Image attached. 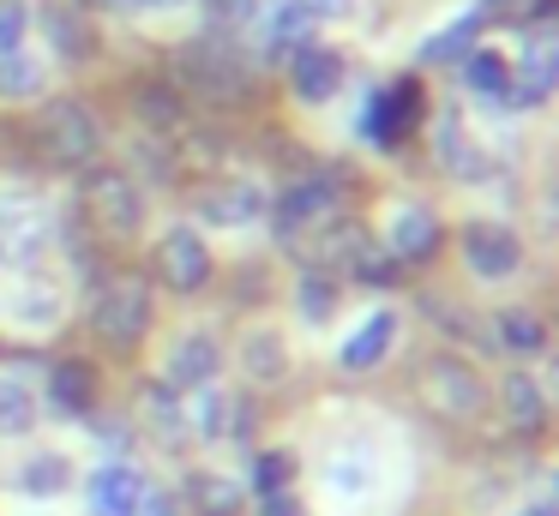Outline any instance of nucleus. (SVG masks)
<instances>
[{
	"label": "nucleus",
	"instance_id": "obj_19",
	"mask_svg": "<svg viewBox=\"0 0 559 516\" xmlns=\"http://www.w3.org/2000/svg\"><path fill=\"white\" fill-rule=\"evenodd\" d=\"M439 163H445L457 180H481L487 175V163H481V151H475V139L463 132L457 108H445V115H439Z\"/></svg>",
	"mask_w": 559,
	"mask_h": 516
},
{
	"label": "nucleus",
	"instance_id": "obj_30",
	"mask_svg": "<svg viewBox=\"0 0 559 516\" xmlns=\"http://www.w3.org/2000/svg\"><path fill=\"white\" fill-rule=\"evenodd\" d=\"M43 19H49V31H55V48H61V55L85 60L91 48H97V43H91V31H85V24H79V19H73V12H67V7H49V12H43Z\"/></svg>",
	"mask_w": 559,
	"mask_h": 516
},
{
	"label": "nucleus",
	"instance_id": "obj_1",
	"mask_svg": "<svg viewBox=\"0 0 559 516\" xmlns=\"http://www.w3.org/2000/svg\"><path fill=\"white\" fill-rule=\"evenodd\" d=\"M415 391H421L427 415L445 420V427L475 420V415H481V403H487L475 367H469V360H457V355H427L421 367H415Z\"/></svg>",
	"mask_w": 559,
	"mask_h": 516
},
{
	"label": "nucleus",
	"instance_id": "obj_25",
	"mask_svg": "<svg viewBox=\"0 0 559 516\" xmlns=\"http://www.w3.org/2000/svg\"><path fill=\"white\" fill-rule=\"evenodd\" d=\"M241 367L253 372L259 384H277L283 379V343L271 331H253V336H247V348H241Z\"/></svg>",
	"mask_w": 559,
	"mask_h": 516
},
{
	"label": "nucleus",
	"instance_id": "obj_6",
	"mask_svg": "<svg viewBox=\"0 0 559 516\" xmlns=\"http://www.w3.org/2000/svg\"><path fill=\"white\" fill-rule=\"evenodd\" d=\"M361 247H367V228L355 223V216H343V211L283 240V252H289L301 271H313V276H325V271H337V264H349Z\"/></svg>",
	"mask_w": 559,
	"mask_h": 516
},
{
	"label": "nucleus",
	"instance_id": "obj_34",
	"mask_svg": "<svg viewBox=\"0 0 559 516\" xmlns=\"http://www.w3.org/2000/svg\"><path fill=\"white\" fill-rule=\"evenodd\" d=\"M31 31V12L25 0H0V55H19V43H25Z\"/></svg>",
	"mask_w": 559,
	"mask_h": 516
},
{
	"label": "nucleus",
	"instance_id": "obj_27",
	"mask_svg": "<svg viewBox=\"0 0 559 516\" xmlns=\"http://www.w3.org/2000/svg\"><path fill=\"white\" fill-rule=\"evenodd\" d=\"M43 91V67L25 55H0V96L7 103H25V96Z\"/></svg>",
	"mask_w": 559,
	"mask_h": 516
},
{
	"label": "nucleus",
	"instance_id": "obj_4",
	"mask_svg": "<svg viewBox=\"0 0 559 516\" xmlns=\"http://www.w3.org/2000/svg\"><path fill=\"white\" fill-rule=\"evenodd\" d=\"M91 324H97V336L109 348H133L139 336L151 331V288L145 276H109L97 295V307H91Z\"/></svg>",
	"mask_w": 559,
	"mask_h": 516
},
{
	"label": "nucleus",
	"instance_id": "obj_35",
	"mask_svg": "<svg viewBox=\"0 0 559 516\" xmlns=\"http://www.w3.org/2000/svg\"><path fill=\"white\" fill-rule=\"evenodd\" d=\"M151 432H157L163 444H181V408L169 403V391H151Z\"/></svg>",
	"mask_w": 559,
	"mask_h": 516
},
{
	"label": "nucleus",
	"instance_id": "obj_41",
	"mask_svg": "<svg viewBox=\"0 0 559 516\" xmlns=\"http://www.w3.org/2000/svg\"><path fill=\"white\" fill-rule=\"evenodd\" d=\"M91 7H133V0H91Z\"/></svg>",
	"mask_w": 559,
	"mask_h": 516
},
{
	"label": "nucleus",
	"instance_id": "obj_2",
	"mask_svg": "<svg viewBox=\"0 0 559 516\" xmlns=\"http://www.w3.org/2000/svg\"><path fill=\"white\" fill-rule=\"evenodd\" d=\"M31 144H37V156L49 168H85L103 151V127L85 103H49L37 115V127H31Z\"/></svg>",
	"mask_w": 559,
	"mask_h": 516
},
{
	"label": "nucleus",
	"instance_id": "obj_18",
	"mask_svg": "<svg viewBox=\"0 0 559 516\" xmlns=\"http://www.w3.org/2000/svg\"><path fill=\"white\" fill-rule=\"evenodd\" d=\"M49 396L61 415H85L91 403H97V367L91 360H61V367L49 372Z\"/></svg>",
	"mask_w": 559,
	"mask_h": 516
},
{
	"label": "nucleus",
	"instance_id": "obj_15",
	"mask_svg": "<svg viewBox=\"0 0 559 516\" xmlns=\"http://www.w3.org/2000/svg\"><path fill=\"white\" fill-rule=\"evenodd\" d=\"M439 216L427 211V204H403L397 211V223H391V252L397 259H409V264H427L439 252Z\"/></svg>",
	"mask_w": 559,
	"mask_h": 516
},
{
	"label": "nucleus",
	"instance_id": "obj_22",
	"mask_svg": "<svg viewBox=\"0 0 559 516\" xmlns=\"http://www.w3.org/2000/svg\"><path fill=\"white\" fill-rule=\"evenodd\" d=\"M187 499H193V516H235V504H241V492H235V480H223V475H205V468H199V475L187 480Z\"/></svg>",
	"mask_w": 559,
	"mask_h": 516
},
{
	"label": "nucleus",
	"instance_id": "obj_23",
	"mask_svg": "<svg viewBox=\"0 0 559 516\" xmlns=\"http://www.w3.org/2000/svg\"><path fill=\"white\" fill-rule=\"evenodd\" d=\"M301 36H307V12L289 7V0H277V12L265 19V55L271 60H289L295 48H301Z\"/></svg>",
	"mask_w": 559,
	"mask_h": 516
},
{
	"label": "nucleus",
	"instance_id": "obj_8",
	"mask_svg": "<svg viewBox=\"0 0 559 516\" xmlns=\"http://www.w3.org/2000/svg\"><path fill=\"white\" fill-rule=\"evenodd\" d=\"M49 240V204L37 192H0V259L31 264Z\"/></svg>",
	"mask_w": 559,
	"mask_h": 516
},
{
	"label": "nucleus",
	"instance_id": "obj_9",
	"mask_svg": "<svg viewBox=\"0 0 559 516\" xmlns=\"http://www.w3.org/2000/svg\"><path fill=\"white\" fill-rule=\"evenodd\" d=\"M343 211V187L331 175H307V180H289L283 187V199L271 204V223H277V235L289 240V235H301V228H313V223H325V216H337Z\"/></svg>",
	"mask_w": 559,
	"mask_h": 516
},
{
	"label": "nucleus",
	"instance_id": "obj_14",
	"mask_svg": "<svg viewBox=\"0 0 559 516\" xmlns=\"http://www.w3.org/2000/svg\"><path fill=\"white\" fill-rule=\"evenodd\" d=\"M223 367L217 343L211 336H181V343L169 348V367H163V379H169V391H199V384H211V372Z\"/></svg>",
	"mask_w": 559,
	"mask_h": 516
},
{
	"label": "nucleus",
	"instance_id": "obj_36",
	"mask_svg": "<svg viewBox=\"0 0 559 516\" xmlns=\"http://www.w3.org/2000/svg\"><path fill=\"white\" fill-rule=\"evenodd\" d=\"M259 516H307V511H301V499L283 487V492H265V499H259Z\"/></svg>",
	"mask_w": 559,
	"mask_h": 516
},
{
	"label": "nucleus",
	"instance_id": "obj_13",
	"mask_svg": "<svg viewBox=\"0 0 559 516\" xmlns=\"http://www.w3.org/2000/svg\"><path fill=\"white\" fill-rule=\"evenodd\" d=\"M554 84H559L554 36L535 31L530 48H523V72H518V91H511V103H518V108H535V103H547V96H554Z\"/></svg>",
	"mask_w": 559,
	"mask_h": 516
},
{
	"label": "nucleus",
	"instance_id": "obj_20",
	"mask_svg": "<svg viewBox=\"0 0 559 516\" xmlns=\"http://www.w3.org/2000/svg\"><path fill=\"white\" fill-rule=\"evenodd\" d=\"M391 343H397V319H391V312H373V319H367L361 331L343 343V367H349V372L379 367V360L391 355Z\"/></svg>",
	"mask_w": 559,
	"mask_h": 516
},
{
	"label": "nucleus",
	"instance_id": "obj_11",
	"mask_svg": "<svg viewBox=\"0 0 559 516\" xmlns=\"http://www.w3.org/2000/svg\"><path fill=\"white\" fill-rule=\"evenodd\" d=\"M289 84L301 103H331V96L343 91V55L325 43H301L289 55Z\"/></svg>",
	"mask_w": 559,
	"mask_h": 516
},
{
	"label": "nucleus",
	"instance_id": "obj_38",
	"mask_svg": "<svg viewBox=\"0 0 559 516\" xmlns=\"http://www.w3.org/2000/svg\"><path fill=\"white\" fill-rule=\"evenodd\" d=\"M523 0H481V12H518Z\"/></svg>",
	"mask_w": 559,
	"mask_h": 516
},
{
	"label": "nucleus",
	"instance_id": "obj_5",
	"mask_svg": "<svg viewBox=\"0 0 559 516\" xmlns=\"http://www.w3.org/2000/svg\"><path fill=\"white\" fill-rule=\"evenodd\" d=\"M421 108H427V96H421V84H415V79L379 84V91L367 96V108H361V139L379 144V151H397V144L415 132Z\"/></svg>",
	"mask_w": 559,
	"mask_h": 516
},
{
	"label": "nucleus",
	"instance_id": "obj_21",
	"mask_svg": "<svg viewBox=\"0 0 559 516\" xmlns=\"http://www.w3.org/2000/svg\"><path fill=\"white\" fill-rule=\"evenodd\" d=\"M475 36H481V12H469V19L445 24L433 43H421V48H415V67H445V60H463V55L475 48Z\"/></svg>",
	"mask_w": 559,
	"mask_h": 516
},
{
	"label": "nucleus",
	"instance_id": "obj_26",
	"mask_svg": "<svg viewBox=\"0 0 559 516\" xmlns=\"http://www.w3.org/2000/svg\"><path fill=\"white\" fill-rule=\"evenodd\" d=\"M67 456H37V463L19 468V492H31V499H55V492L67 487Z\"/></svg>",
	"mask_w": 559,
	"mask_h": 516
},
{
	"label": "nucleus",
	"instance_id": "obj_39",
	"mask_svg": "<svg viewBox=\"0 0 559 516\" xmlns=\"http://www.w3.org/2000/svg\"><path fill=\"white\" fill-rule=\"evenodd\" d=\"M518 516H554V504H530V511H518Z\"/></svg>",
	"mask_w": 559,
	"mask_h": 516
},
{
	"label": "nucleus",
	"instance_id": "obj_16",
	"mask_svg": "<svg viewBox=\"0 0 559 516\" xmlns=\"http://www.w3.org/2000/svg\"><path fill=\"white\" fill-rule=\"evenodd\" d=\"M499 403H506L511 432H542V427H547V396H542V384H535L530 372H506V384H499Z\"/></svg>",
	"mask_w": 559,
	"mask_h": 516
},
{
	"label": "nucleus",
	"instance_id": "obj_29",
	"mask_svg": "<svg viewBox=\"0 0 559 516\" xmlns=\"http://www.w3.org/2000/svg\"><path fill=\"white\" fill-rule=\"evenodd\" d=\"M37 420V396L19 379H0V432H25Z\"/></svg>",
	"mask_w": 559,
	"mask_h": 516
},
{
	"label": "nucleus",
	"instance_id": "obj_12",
	"mask_svg": "<svg viewBox=\"0 0 559 516\" xmlns=\"http://www.w3.org/2000/svg\"><path fill=\"white\" fill-rule=\"evenodd\" d=\"M85 499H91V516H139V504H145L151 492H145V475H139V468L103 463L97 475H91Z\"/></svg>",
	"mask_w": 559,
	"mask_h": 516
},
{
	"label": "nucleus",
	"instance_id": "obj_40",
	"mask_svg": "<svg viewBox=\"0 0 559 516\" xmlns=\"http://www.w3.org/2000/svg\"><path fill=\"white\" fill-rule=\"evenodd\" d=\"M133 7H181V0H133Z\"/></svg>",
	"mask_w": 559,
	"mask_h": 516
},
{
	"label": "nucleus",
	"instance_id": "obj_37",
	"mask_svg": "<svg viewBox=\"0 0 559 516\" xmlns=\"http://www.w3.org/2000/svg\"><path fill=\"white\" fill-rule=\"evenodd\" d=\"M253 7H259V0H211V12H217V19H229V24H241Z\"/></svg>",
	"mask_w": 559,
	"mask_h": 516
},
{
	"label": "nucleus",
	"instance_id": "obj_10",
	"mask_svg": "<svg viewBox=\"0 0 559 516\" xmlns=\"http://www.w3.org/2000/svg\"><path fill=\"white\" fill-rule=\"evenodd\" d=\"M157 276L175 288V295H199V288L211 283V252L205 240L193 235V228H169V235L157 240Z\"/></svg>",
	"mask_w": 559,
	"mask_h": 516
},
{
	"label": "nucleus",
	"instance_id": "obj_7",
	"mask_svg": "<svg viewBox=\"0 0 559 516\" xmlns=\"http://www.w3.org/2000/svg\"><path fill=\"white\" fill-rule=\"evenodd\" d=\"M457 247H463V264H469V276H481V283H506V276H518V264H523L518 228L487 223V216H475V223L457 228Z\"/></svg>",
	"mask_w": 559,
	"mask_h": 516
},
{
	"label": "nucleus",
	"instance_id": "obj_24",
	"mask_svg": "<svg viewBox=\"0 0 559 516\" xmlns=\"http://www.w3.org/2000/svg\"><path fill=\"white\" fill-rule=\"evenodd\" d=\"M463 84H469L475 96H493L499 103V96H511V67L499 55H487V48L481 55H463Z\"/></svg>",
	"mask_w": 559,
	"mask_h": 516
},
{
	"label": "nucleus",
	"instance_id": "obj_28",
	"mask_svg": "<svg viewBox=\"0 0 559 516\" xmlns=\"http://www.w3.org/2000/svg\"><path fill=\"white\" fill-rule=\"evenodd\" d=\"M499 343L518 348V355H535V348H547V331L535 312H499Z\"/></svg>",
	"mask_w": 559,
	"mask_h": 516
},
{
	"label": "nucleus",
	"instance_id": "obj_31",
	"mask_svg": "<svg viewBox=\"0 0 559 516\" xmlns=\"http://www.w3.org/2000/svg\"><path fill=\"white\" fill-rule=\"evenodd\" d=\"M343 271H349L355 283H367V288H391V283H397V264H391L385 252H373V247H361Z\"/></svg>",
	"mask_w": 559,
	"mask_h": 516
},
{
	"label": "nucleus",
	"instance_id": "obj_17",
	"mask_svg": "<svg viewBox=\"0 0 559 516\" xmlns=\"http://www.w3.org/2000/svg\"><path fill=\"white\" fill-rule=\"evenodd\" d=\"M205 216L217 228H241V223H253V216H265V192H259L253 180H229V187L205 192Z\"/></svg>",
	"mask_w": 559,
	"mask_h": 516
},
{
	"label": "nucleus",
	"instance_id": "obj_3",
	"mask_svg": "<svg viewBox=\"0 0 559 516\" xmlns=\"http://www.w3.org/2000/svg\"><path fill=\"white\" fill-rule=\"evenodd\" d=\"M79 192H85L91 228H103L109 240L139 235V223H145V199H139V187L121 175V168H91V175L79 180Z\"/></svg>",
	"mask_w": 559,
	"mask_h": 516
},
{
	"label": "nucleus",
	"instance_id": "obj_32",
	"mask_svg": "<svg viewBox=\"0 0 559 516\" xmlns=\"http://www.w3.org/2000/svg\"><path fill=\"white\" fill-rule=\"evenodd\" d=\"M331 307H337V288H331L325 276L307 271V276H301V319H307V324H325Z\"/></svg>",
	"mask_w": 559,
	"mask_h": 516
},
{
	"label": "nucleus",
	"instance_id": "obj_33",
	"mask_svg": "<svg viewBox=\"0 0 559 516\" xmlns=\"http://www.w3.org/2000/svg\"><path fill=\"white\" fill-rule=\"evenodd\" d=\"M289 480H295V456H289V451H265V456L253 463V487H259V492H283Z\"/></svg>",
	"mask_w": 559,
	"mask_h": 516
}]
</instances>
